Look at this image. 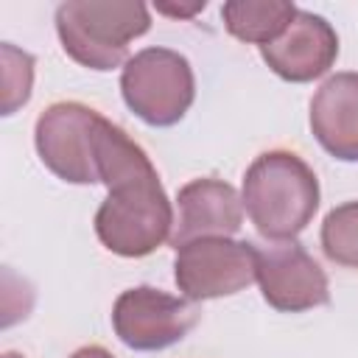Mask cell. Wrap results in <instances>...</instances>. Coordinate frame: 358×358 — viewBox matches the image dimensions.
<instances>
[{
    "label": "cell",
    "mask_w": 358,
    "mask_h": 358,
    "mask_svg": "<svg viewBox=\"0 0 358 358\" xmlns=\"http://www.w3.org/2000/svg\"><path fill=\"white\" fill-rule=\"evenodd\" d=\"M257 285L268 308L302 313L330 302L324 268L296 241H271L257 249Z\"/></svg>",
    "instance_id": "ba28073f"
},
{
    "label": "cell",
    "mask_w": 358,
    "mask_h": 358,
    "mask_svg": "<svg viewBox=\"0 0 358 358\" xmlns=\"http://www.w3.org/2000/svg\"><path fill=\"white\" fill-rule=\"evenodd\" d=\"M241 201L266 241H294L319 210V179L294 151H266L246 168Z\"/></svg>",
    "instance_id": "6da1fadb"
},
{
    "label": "cell",
    "mask_w": 358,
    "mask_h": 358,
    "mask_svg": "<svg viewBox=\"0 0 358 358\" xmlns=\"http://www.w3.org/2000/svg\"><path fill=\"white\" fill-rule=\"evenodd\" d=\"M296 11L299 8L288 0H227L221 20L229 36L263 48L291 25Z\"/></svg>",
    "instance_id": "7c38bea8"
},
{
    "label": "cell",
    "mask_w": 358,
    "mask_h": 358,
    "mask_svg": "<svg viewBox=\"0 0 358 358\" xmlns=\"http://www.w3.org/2000/svg\"><path fill=\"white\" fill-rule=\"evenodd\" d=\"M0 358H22V355H20V352H11V350H8V352H3Z\"/></svg>",
    "instance_id": "e0dca14e"
},
{
    "label": "cell",
    "mask_w": 358,
    "mask_h": 358,
    "mask_svg": "<svg viewBox=\"0 0 358 358\" xmlns=\"http://www.w3.org/2000/svg\"><path fill=\"white\" fill-rule=\"evenodd\" d=\"M173 280L185 299L232 296L257 280V246L232 238H199L176 249Z\"/></svg>",
    "instance_id": "8992f818"
},
{
    "label": "cell",
    "mask_w": 358,
    "mask_h": 358,
    "mask_svg": "<svg viewBox=\"0 0 358 358\" xmlns=\"http://www.w3.org/2000/svg\"><path fill=\"white\" fill-rule=\"evenodd\" d=\"M103 115L78 101H59L50 103L34 126V145L42 165L70 185H95L98 162V129Z\"/></svg>",
    "instance_id": "5b68a950"
},
{
    "label": "cell",
    "mask_w": 358,
    "mask_h": 358,
    "mask_svg": "<svg viewBox=\"0 0 358 358\" xmlns=\"http://www.w3.org/2000/svg\"><path fill=\"white\" fill-rule=\"evenodd\" d=\"M70 358H115L109 350H103V347H98V344H90V347H81V350H76Z\"/></svg>",
    "instance_id": "2e32d148"
},
{
    "label": "cell",
    "mask_w": 358,
    "mask_h": 358,
    "mask_svg": "<svg viewBox=\"0 0 358 358\" xmlns=\"http://www.w3.org/2000/svg\"><path fill=\"white\" fill-rule=\"evenodd\" d=\"M173 224V207L157 171L109 187L95 213L98 241L120 257H145L157 252L171 241Z\"/></svg>",
    "instance_id": "3957f363"
},
{
    "label": "cell",
    "mask_w": 358,
    "mask_h": 358,
    "mask_svg": "<svg viewBox=\"0 0 358 358\" xmlns=\"http://www.w3.org/2000/svg\"><path fill=\"white\" fill-rule=\"evenodd\" d=\"M179 221L171 232V246L179 249L199 238H229L243 224L241 193L215 176H201L179 187L176 193Z\"/></svg>",
    "instance_id": "30bf717a"
},
{
    "label": "cell",
    "mask_w": 358,
    "mask_h": 358,
    "mask_svg": "<svg viewBox=\"0 0 358 358\" xmlns=\"http://www.w3.org/2000/svg\"><path fill=\"white\" fill-rule=\"evenodd\" d=\"M151 28V11L134 0H67L56 8L62 50L81 67L106 73L126 64L129 42Z\"/></svg>",
    "instance_id": "7a4b0ae2"
},
{
    "label": "cell",
    "mask_w": 358,
    "mask_h": 358,
    "mask_svg": "<svg viewBox=\"0 0 358 358\" xmlns=\"http://www.w3.org/2000/svg\"><path fill=\"white\" fill-rule=\"evenodd\" d=\"M199 305L154 285L126 288L112 305L115 336L134 352H157L182 341L199 324Z\"/></svg>",
    "instance_id": "52a82bcc"
},
{
    "label": "cell",
    "mask_w": 358,
    "mask_h": 358,
    "mask_svg": "<svg viewBox=\"0 0 358 358\" xmlns=\"http://www.w3.org/2000/svg\"><path fill=\"white\" fill-rule=\"evenodd\" d=\"M204 0H193V3H157V11L159 14H168V17H179V20H187V17H193V14H199V11H204Z\"/></svg>",
    "instance_id": "9a60e30c"
},
{
    "label": "cell",
    "mask_w": 358,
    "mask_h": 358,
    "mask_svg": "<svg viewBox=\"0 0 358 358\" xmlns=\"http://www.w3.org/2000/svg\"><path fill=\"white\" fill-rule=\"evenodd\" d=\"M310 131L330 157L358 162V73H336L316 90Z\"/></svg>",
    "instance_id": "8fae6325"
},
{
    "label": "cell",
    "mask_w": 358,
    "mask_h": 358,
    "mask_svg": "<svg viewBox=\"0 0 358 358\" xmlns=\"http://www.w3.org/2000/svg\"><path fill=\"white\" fill-rule=\"evenodd\" d=\"M322 252L330 263L358 268V201L333 207L322 221Z\"/></svg>",
    "instance_id": "4fadbf2b"
},
{
    "label": "cell",
    "mask_w": 358,
    "mask_h": 358,
    "mask_svg": "<svg viewBox=\"0 0 358 358\" xmlns=\"http://www.w3.org/2000/svg\"><path fill=\"white\" fill-rule=\"evenodd\" d=\"M120 95L143 123L165 129L179 123L193 106L196 76L179 50L143 48L123 64Z\"/></svg>",
    "instance_id": "277c9868"
},
{
    "label": "cell",
    "mask_w": 358,
    "mask_h": 358,
    "mask_svg": "<svg viewBox=\"0 0 358 358\" xmlns=\"http://www.w3.org/2000/svg\"><path fill=\"white\" fill-rule=\"evenodd\" d=\"M260 56L282 81L308 84L336 64L338 34L324 17L299 8L291 25L260 48Z\"/></svg>",
    "instance_id": "9c48e42d"
},
{
    "label": "cell",
    "mask_w": 358,
    "mask_h": 358,
    "mask_svg": "<svg viewBox=\"0 0 358 358\" xmlns=\"http://www.w3.org/2000/svg\"><path fill=\"white\" fill-rule=\"evenodd\" d=\"M34 56L3 42V115H14L31 98Z\"/></svg>",
    "instance_id": "5bb4252c"
}]
</instances>
